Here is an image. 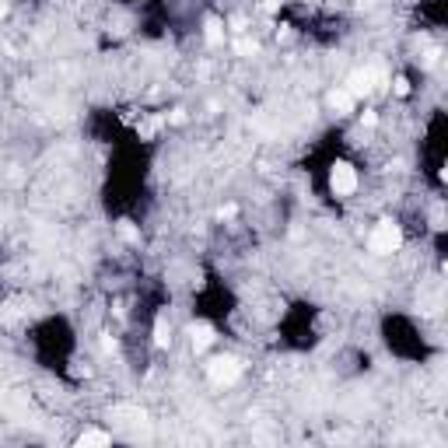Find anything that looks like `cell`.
I'll use <instances>...</instances> for the list:
<instances>
[{"label": "cell", "mask_w": 448, "mask_h": 448, "mask_svg": "<svg viewBox=\"0 0 448 448\" xmlns=\"http://www.w3.org/2000/svg\"><path fill=\"white\" fill-rule=\"evenodd\" d=\"M403 228L396 221H378L375 228H371V235H368V252L371 256H396L400 249H403Z\"/></svg>", "instance_id": "1"}, {"label": "cell", "mask_w": 448, "mask_h": 448, "mask_svg": "<svg viewBox=\"0 0 448 448\" xmlns=\"http://www.w3.org/2000/svg\"><path fill=\"white\" fill-rule=\"evenodd\" d=\"M361 189V176L351 161H333L329 165V193L336 200H351Z\"/></svg>", "instance_id": "2"}, {"label": "cell", "mask_w": 448, "mask_h": 448, "mask_svg": "<svg viewBox=\"0 0 448 448\" xmlns=\"http://www.w3.org/2000/svg\"><path fill=\"white\" fill-rule=\"evenodd\" d=\"M242 371H245V364H242L235 354H217V357L207 361V378H210L217 389L235 385V382L242 378Z\"/></svg>", "instance_id": "3"}, {"label": "cell", "mask_w": 448, "mask_h": 448, "mask_svg": "<svg viewBox=\"0 0 448 448\" xmlns=\"http://www.w3.org/2000/svg\"><path fill=\"white\" fill-rule=\"evenodd\" d=\"M186 336H189V347H193L196 354H203L207 347H214V340H217V329H214L210 322L196 319V322H189V326H186Z\"/></svg>", "instance_id": "4"}, {"label": "cell", "mask_w": 448, "mask_h": 448, "mask_svg": "<svg viewBox=\"0 0 448 448\" xmlns=\"http://www.w3.org/2000/svg\"><path fill=\"white\" fill-rule=\"evenodd\" d=\"M354 102H357V98H354L347 88H333V91H329V109L336 112V116H351Z\"/></svg>", "instance_id": "5"}, {"label": "cell", "mask_w": 448, "mask_h": 448, "mask_svg": "<svg viewBox=\"0 0 448 448\" xmlns=\"http://www.w3.org/2000/svg\"><path fill=\"white\" fill-rule=\"evenodd\" d=\"M172 340H176V336H172V322H168V315L161 312L154 319V347L158 351H172Z\"/></svg>", "instance_id": "6"}, {"label": "cell", "mask_w": 448, "mask_h": 448, "mask_svg": "<svg viewBox=\"0 0 448 448\" xmlns=\"http://www.w3.org/2000/svg\"><path fill=\"white\" fill-rule=\"evenodd\" d=\"M203 42H207L210 49H221V46H224V21H221V18H207V21H203Z\"/></svg>", "instance_id": "7"}, {"label": "cell", "mask_w": 448, "mask_h": 448, "mask_svg": "<svg viewBox=\"0 0 448 448\" xmlns=\"http://www.w3.org/2000/svg\"><path fill=\"white\" fill-rule=\"evenodd\" d=\"M109 441H112V434L109 431H95V427L77 434V445H109Z\"/></svg>", "instance_id": "8"}, {"label": "cell", "mask_w": 448, "mask_h": 448, "mask_svg": "<svg viewBox=\"0 0 448 448\" xmlns=\"http://www.w3.org/2000/svg\"><path fill=\"white\" fill-rule=\"evenodd\" d=\"M357 123H361V130H375V127H378V112H375V109H364L361 116H357Z\"/></svg>", "instance_id": "9"}, {"label": "cell", "mask_w": 448, "mask_h": 448, "mask_svg": "<svg viewBox=\"0 0 448 448\" xmlns=\"http://www.w3.org/2000/svg\"><path fill=\"white\" fill-rule=\"evenodd\" d=\"M392 95L407 98V95H410V81H407V77H396V81H392Z\"/></svg>", "instance_id": "10"}]
</instances>
